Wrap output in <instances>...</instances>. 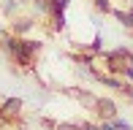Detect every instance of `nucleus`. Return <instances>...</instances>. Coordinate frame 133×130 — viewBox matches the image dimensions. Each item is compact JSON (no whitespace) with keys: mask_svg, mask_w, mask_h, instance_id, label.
<instances>
[]
</instances>
